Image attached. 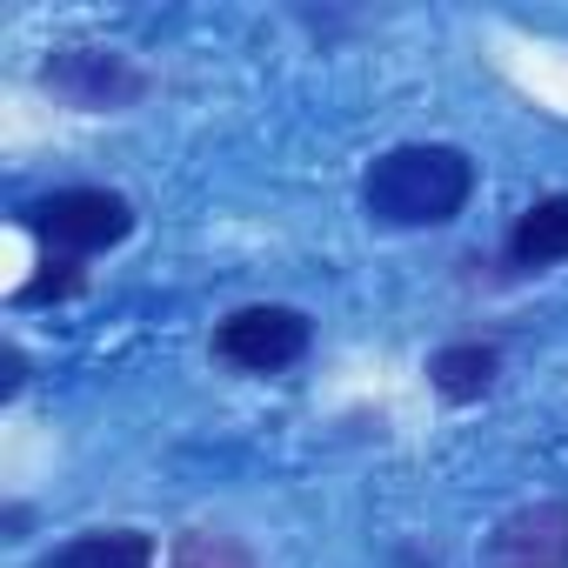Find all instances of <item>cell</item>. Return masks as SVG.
<instances>
[{
    "label": "cell",
    "mask_w": 568,
    "mask_h": 568,
    "mask_svg": "<svg viewBox=\"0 0 568 568\" xmlns=\"http://www.w3.org/2000/svg\"><path fill=\"white\" fill-rule=\"evenodd\" d=\"M468 194H475V161L448 141L388 148L362 174V207L382 227H442L468 207Z\"/></svg>",
    "instance_id": "obj_1"
},
{
    "label": "cell",
    "mask_w": 568,
    "mask_h": 568,
    "mask_svg": "<svg viewBox=\"0 0 568 568\" xmlns=\"http://www.w3.org/2000/svg\"><path fill=\"white\" fill-rule=\"evenodd\" d=\"M21 227L61 254H101V247H121L134 234V207L114 187H54V194L21 207Z\"/></svg>",
    "instance_id": "obj_2"
},
{
    "label": "cell",
    "mask_w": 568,
    "mask_h": 568,
    "mask_svg": "<svg viewBox=\"0 0 568 568\" xmlns=\"http://www.w3.org/2000/svg\"><path fill=\"white\" fill-rule=\"evenodd\" d=\"M315 342L308 315L302 308H281V302H254V308H234L221 328H214V355L241 375H274V368H288L302 362Z\"/></svg>",
    "instance_id": "obj_3"
},
{
    "label": "cell",
    "mask_w": 568,
    "mask_h": 568,
    "mask_svg": "<svg viewBox=\"0 0 568 568\" xmlns=\"http://www.w3.org/2000/svg\"><path fill=\"white\" fill-rule=\"evenodd\" d=\"M41 81H48L61 101L88 108V114L128 108V101H141V94H148L141 68H134L128 54H108V48H61V54L41 68Z\"/></svg>",
    "instance_id": "obj_4"
},
{
    "label": "cell",
    "mask_w": 568,
    "mask_h": 568,
    "mask_svg": "<svg viewBox=\"0 0 568 568\" xmlns=\"http://www.w3.org/2000/svg\"><path fill=\"white\" fill-rule=\"evenodd\" d=\"M481 568H568V501L515 508V515L488 535Z\"/></svg>",
    "instance_id": "obj_5"
},
{
    "label": "cell",
    "mask_w": 568,
    "mask_h": 568,
    "mask_svg": "<svg viewBox=\"0 0 568 568\" xmlns=\"http://www.w3.org/2000/svg\"><path fill=\"white\" fill-rule=\"evenodd\" d=\"M501 254H508V267H555V261H568V194H541L535 207H521Z\"/></svg>",
    "instance_id": "obj_6"
},
{
    "label": "cell",
    "mask_w": 568,
    "mask_h": 568,
    "mask_svg": "<svg viewBox=\"0 0 568 568\" xmlns=\"http://www.w3.org/2000/svg\"><path fill=\"white\" fill-rule=\"evenodd\" d=\"M34 568H154V535H141V528H88V535L61 541L54 555H41Z\"/></svg>",
    "instance_id": "obj_7"
},
{
    "label": "cell",
    "mask_w": 568,
    "mask_h": 568,
    "mask_svg": "<svg viewBox=\"0 0 568 568\" xmlns=\"http://www.w3.org/2000/svg\"><path fill=\"white\" fill-rule=\"evenodd\" d=\"M495 375H501V355L488 342H455L428 362V382H435L442 402H481L495 388Z\"/></svg>",
    "instance_id": "obj_8"
},
{
    "label": "cell",
    "mask_w": 568,
    "mask_h": 568,
    "mask_svg": "<svg viewBox=\"0 0 568 568\" xmlns=\"http://www.w3.org/2000/svg\"><path fill=\"white\" fill-rule=\"evenodd\" d=\"M168 568H254V548L221 528H187L168 555Z\"/></svg>",
    "instance_id": "obj_9"
},
{
    "label": "cell",
    "mask_w": 568,
    "mask_h": 568,
    "mask_svg": "<svg viewBox=\"0 0 568 568\" xmlns=\"http://www.w3.org/2000/svg\"><path fill=\"white\" fill-rule=\"evenodd\" d=\"M68 295H81V267H74V254H61V261L48 254L41 274L21 288V302H68Z\"/></svg>",
    "instance_id": "obj_10"
},
{
    "label": "cell",
    "mask_w": 568,
    "mask_h": 568,
    "mask_svg": "<svg viewBox=\"0 0 568 568\" xmlns=\"http://www.w3.org/2000/svg\"><path fill=\"white\" fill-rule=\"evenodd\" d=\"M21 382H28V362H21V348H8V395H21Z\"/></svg>",
    "instance_id": "obj_11"
}]
</instances>
